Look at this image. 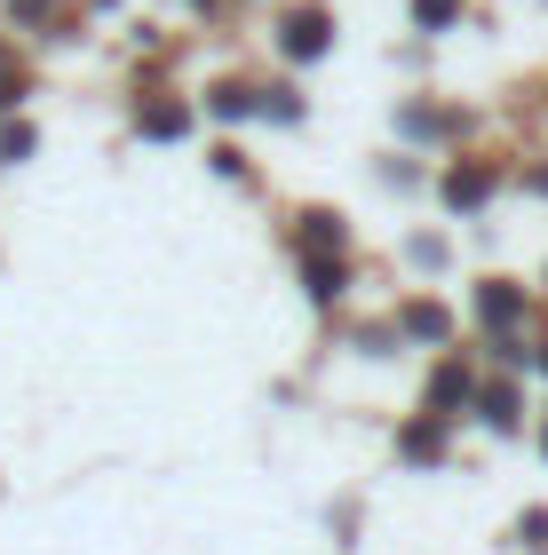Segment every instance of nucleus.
Instances as JSON below:
<instances>
[{"label": "nucleus", "mask_w": 548, "mask_h": 555, "mask_svg": "<svg viewBox=\"0 0 548 555\" xmlns=\"http://www.w3.org/2000/svg\"><path fill=\"white\" fill-rule=\"evenodd\" d=\"M477 421H493V428H517V389H477Z\"/></svg>", "instance_id": "9d476101"}, {"label": "nucleus", "mask_w": 548, "mask_h": 555, "mask_svg": "<svg viewBox=\"0 0 548 555\" xmlns=\"http://www.w3.org/2000/svg\"><path fill=\"white\" fill-rule=\"evenodd\" d=\"M540 452H548V428H540Z\"/></svg>", "instance_id": "f3484780"}, {"label": "nucleus", "mask_w": 548, "mask_h": 555, "mask_svg": "<svg viewBox=\"0 0 548 555\" xmlns=\"http://www.w3.org/2000/svg\"><path fill=\"white\" fill-rule=\"evenodd\" d=\"M445 207H454V215H477L485 207V198H493V167L485 159H461V167H445Z\"/></svg>", "instance_id": "f257e3e1"}, {"label": "nucleus", "mask_w": 548, "mask_h": 555, "mask_svg": "<svg viewBox=\"0 0 548 555\" xmlns=\"http://www.w3.org/2000/svg\"><path fill=\"white\" fill-rule=\"evenodd\" d=\"M0 159H33V128H24V119H16V128H0Z\"/></svg>", "instance_id": "4468645a"}, {"label": "nucleus", "mask_w": 548, "mask_h": 555, "mask_svg": "<svg viewBox=\"0 0 548 555\" xmlns=\"http://www.w3.org/2000/svg\"><path fill=\"white\" fill-rule=\"evenodd\" d=\"M16 95H24V64L9 56V48H0V112H9V104H16Z\"/></svg>", "instance_id": "ddd939ff"}, {"label": "nucleus", "mask_w": 548, "mask_h": 555, "mask_svg": "<svg viewBox=\"0 0 548 555\" xmlns=\"http://www.w3.org/2000/svg\"><path fill=\"white\" fill-rule=\"evenodd\" d=\"M303 286H310V301H342V286H351L342 246H327V255H303Z\"/></svg>", "instance_id": "20e7f679"}, {"label": "nucleus", "mask_w": 548, "mask_h": 555, "mask_svg": "<svg viewBox=\"0 0 548 555\" xmlns=\"http://www.w3.org/2000/svg\"><path fill=\"white\" fill-rule=\"evenodd\" d=\"M397 452L421 468V461H445V421H406V437H397Z\"/></svg>", "instance_id": "6e6552de"}, {"label": "nucleus", "mask_w": 548, "mask_h": 555, "mask_svg": "<svg viewBox=\"0 0 548 555\" xmlns=\"http://www.w3.org/2000/svg\"><path fill=\"white\" fill-rule=\"evenodd\" d=\"M437 405H469V365H437Z\"/></svg>", "instance_id": "f8f14e48"}, {"label": "nucleus", "mask_w": 548, "mask_h": 555, "mask_svg": "<svg viewBox=\"0 0 548 555\" xmlns=\"http://www.w3.org/2000/svg\"><path fill=\"white\" fill-rule=\"evenodd\" d=\"M294 246H303V255H327V246H342V215H327V207L294 215Z\"/></svg>", "instance_id": "423d86ee"}, {"label": "nucleus", "mask_w": 548, "mask_h": 555, "mask_svg": "<svg viewBox=\"0 0 548 555\" xmlns=\"http://www.w3.org/2000/svg\"><path fill=\"white\" fill-rule=\"evenodd\" d=\"M540 373H548V341H540Z\"/></svg>", "instance_id": "dca6fc26"}, {"label": "nucleus", "mask_w": 548, "mask_h": 555, "mask_svg": "<svg viewBox=\"0 0 548 555\" xmlns=\"http://www.w3.org/2000/svg\"><path fill=\"white\" fill-rule=\"evenodd\" d=\"M413 16L437 33V24H454V16H461V0H413Z\"/></svg>", "instance_id": "2eb2a0df"}, {"label": "nucleus", "mask_w": 548, "mask_h": 555, "mask_svg": "<svg viewBox=\"0 0 548 555\" xmlns=\"http://www.w3.org/2000/svg\"><path fill=\"white\" fill-rule=\"evenodd\" d=\"M397 325H406L413 341H445V310H437V301H406V318H397Z\"/></svg>", "instance_id": "1a4fd4ad"}, {"label": "nucleus", "mask_w": 548, "mask_h": 555, "mask_svg": "<svg viewBox=\"0 0 548 555\" xmlns=\"http://www.w3.org/2000/svg\"><path fill=\"white\" fill-rule=\"evenodd\" d=\"M255 95L263 88H215V119H255Z\"/></svg>", "instance_id": "9b49d317"}, {"label": "nucleus", "mask_w": 548, "mask_h": 555, "mask_svg": "<svg viewBox=\"0 0 548 555\" xmlns=\"http://www.w3.org/2000/svg\"><path fill=\"white\" fill-rule=\"evenodd\" d=\"M136 135H152V143H183V135H191V112H183V104H136Z\"/></svg>", "instance_id": "39448f33"}, {"label": "nucleus", "mask_w": 548, "mask_h": 555, "mask_svg": "<svg viewBox=\"0 0 548 555\" xmlns=\"http://www.w3.org/2000/svg\"><path fill=\"white\" fill-rule=\"evenodd\" d=\"M397 128H406V135H461L469 119L461 112H437V104H406V112H397Z\"/></svg>", "instance_id": "0eeeda50"}, {"label": "nucleus", "mask_w": 548, "mask_h": 555, "mask_svg": "<svg viewBox=\"0 0 548 555\" xmlns=\"http://www.w3.org/2000/svg\"><path fill=\"white\" fill-rule=\"evenodd\" d=\"M327 33H334L327 9H294V16L279 24V48H286L294 64H310V56H327Z\"/></svg>", "instance_id": "f03ea898"}, {"label": "nucleus", "mask_w": 548, "mask_h": 555, "mask_svg": "<svg viewBox=\"0 0 548 555\" xmlns=\"http://www.w3.org/2000/svg\"><path fill=\"white\" fill-rule=\"evenodd\" d=\"M477 318H485V334H517V318H525V294H517L509 278H493V286H477Z\"/></svg>", "instance_id": "7ed1b4c3"}]
</instances>
